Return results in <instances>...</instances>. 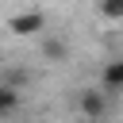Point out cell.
Returning <instances> with one entry per match:
<instances>
[{"label":"cell","mask_w":123,"mask_h":123,"mask_svg":"<svg viewBox=\"0 0 123 123\" xmlns=\"http://www.w3.org/2000/svg\"><path fill=\"white\" fill-rule=\"evenodd\" d=\"M77 104H81V115H85V119H92V123L108 115V92H104V88H85Z\"/></svg>","instance_id":"2"},{"label":"cell","mask_w":123,"mask_h":123,"mask_svg":"<svg viewBox=\"0 0 123 123\" xmlns=\"http://www.w3.org/2000/svg\"><path fill=\"white\" fill-rule=\"evenodd\" d=\"M19 108V88H12V85H0V115H12Z\"/></svg>","instance_id":"5"},{"label":"cell","mask_w":123,"mask_h":123,"mask_svg":"<svg viewBox=\"0 0 123 123\" xmlns=\"http://www.w3.org/2000/svg\"><path fill=\"white\" fill-rule=\"evenodd\" d=\"M100 88L111 96V92H123V58H115V62H108L104 65V73H100Z\"/></svg>","instance_id":"3"},{"label":"cell","mask_w":123,"mask_h":123,"mask_svg":"<svg viewBox=\"0 0 123 123\" xmlns=\"http://www.w3.org/2000/svg\"><path fill=\"white\" fill-rule=\"evenodd\" d=\"M42 58L46 62H65L69 58V42L65 38H46L42 42Z\"/></svg>","instance_id":"4"},{"label":"cell","mask_w":123,"mask_h":123,"mask_svg":"<svg viewBox=\"0 0 123 123\" xmlns=\"http://www.w3.org/2000/svg\"><path fill=\"white\" fill-rule=\"evenodd\" d=\"M100 12L108 19H123V0H100Z\"/></svg>","instance_id":"6"},{"label":"cell","mask_w":123,"mask_h":123,"mask_svg":"<svg viewBox=\"0 0 123 123\" xmlns=\"http://www.w3.org/2000/svg\"><path fill=\"white\" fill-rule=\"evenodd\" d=\"M42 27H46V15H42V12H19V15H12V19H8V31H12V35H19V38L38 35Z\"/></svg>","instance_id":"1"}]
</instances>
